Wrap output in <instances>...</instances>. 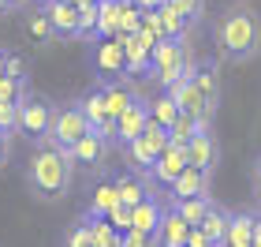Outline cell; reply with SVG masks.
Wrapping results in <instances>:
<instances>
[{"label": "cell", "instance_id": "cell-1", "mask_svg": "<svg viewBox=\"0 0 261 247\" xmlns=\"http://www.w3.org/2000/svg\"><path fill=\"white\" fill-rule=\"evenodd\" d=\"M213 45L224 64H246L261 53V15L246 4H231L213 19Z\"/></svg>", "mask_w": 261, "mask_h": 247}, {"label": "cell", "instance_id": "cell-2", "mask_svg": "<svg viewBox=\"0 0 261 247\" xmlns=\"http://www.w3.org/2000/svg\"><path fill=\"white\" fill-rule=\"evenodd\" d=\"M71 180H75V161H71L67 150H56L49 143H38L34 154L27 161V187L30 195H38L41 203H56L71 191Z\"/></svg>", "mask_w": 261, "mask_h": 247}, {"label": "cell", "instance_id": "cell-3", "mask_svg": "<svg viewBox=\"0 0 261 247\" xmlns=\"http://www.w3.org/2000/svg\"><path fill=\"white\" fill-rule=\"evenodd\" d=\"M194 68H198V60L191 56L187 38H164V41H157V49H153V72H149V79L157 82L161 90H172V86H179V82L191 79Z\"/></svg>", "mask_w": 261, "mask_h": 247}, {"label": "cell", "instance_id": "cell-4", "mask_svg": "<svg viewBox=\"0 0 261 247\" xmlns=\"http://www.w3.org/2000/svg\"><path fill=\"white\" fill-rule=\"evenodd\" d=\"M90 131H93V127H90V116H86V109H82V101L79 98L75 101H60V105H56L53 131H49L45 143L56 146V150H71V146H79Z\"/></svg>", "mask_w": 261, "mask_h": 247}, {"label": "cell", "instance_id": "cell-5", "mask_svg": "<svg viewBox=\"0 0 261 247\" xmlns=\"http://www.w3.org/2000/svg\"><path fill=\"white\" fill-rule=\"evenodd\" d=\"M53 120H56V101L45 98V94H30V98L19 105V135H27L34 146L49 139Z\"/></svg>", "mask_w": 261, "mask_h": 247}, {"label": "cell", "instance_id": "cell-6", "mask_svg": "<svg viewBox=\"0 0 261 247\" xmlns=\"http://www.w3.org/2000/svg\"><path fill=\"white\" fill-rule=\"evenodd\" d=\"M168 146H172V135H168V127H161V124H149L142 139H135L130 146H123V158L130 161V169H135V172H149L153 165H157V158H161Z\"/></svg>", "mask_w": 261, "mask_h": 247}, {"label": "cell", "instance_id": "cell-7", "mask_svg": "<svg viewBox=\"0 0 261 247\" xmlns=\"http://www.w3.org/2000/svg\"><path fill=\"white\" fill-rule=\"evenodd\" d=\"M90 68L97 82H112V79H127V49L120 45V38L112 41H97L90 53Z\"/></svg>", "mask_w": 261, "mask_h": 247}, {"label": "cell", "instance_id": "cell-8", "mask_svg": "<svg viewBox=\"0 0 261 247\" xmlns=\"http://www.w3.org/2000/svg\"><path fill=\"white\" fill-rule=\"evenodd\" d=\"M187 169H191V150H187V146H175V143H172V146H168V150H164V154L157 158V165L149 169V176H153L157 184L172 187V184L179 180V176H183Z\"/></svg>", "mask_w": 261, "mask_h": 247}, {"label": "cell", "instance_id": "cell-9", "mask_svg": "<svg viewBox=\"0 0 261 247\" xmlns=\"http://www.w3.org/2000/svg\"><path fill=\"white\" fill-rule=\"evenodd\" d=\"M45 15L56 27V38H82V11L75 4H64V0H45Z\"/></svg>", "mask_w": 261, "mask_h": 247}, {"label": "cell", "instance_id": "cell-10", "mask_svg": "<svg viewBox=\"0 0 261 247\" xmlns=\"http://www.w3.org/2000/svg\"><path fill=\"white\" fill-rule=\"evenodd\" d=\"M120 45L127 49V75L130 79L153 72V45L149 41H142L138 34H120Z\"/></svg>", "mask_w": 261, "mask_h": 247}, {"label": "cell", "instance_id": "cell-11", "mask_svg": "<svg viewBox=\"0 0 261 247\" xmlns=\"http://www.w3.org/2000/svg\"><path fill=\"white\" fill-rule=\"evenodd\" d=\"M109 150H112V143H105L101 135L90 131L79 146H71L67 154H71V161H75V169H101L105 158H109Z\"/></svg>", "mask_w": 261, "mask_h": 247}, {"label": "cell", "instance_id": "cell-12", "mask_svg": "<svg viewBox=\"0 0 261 247\" xmlns=\"http://www.w3.org/2000/svg\"><path fill=\"white\" fill-rule=\"evenodd\" d=\"M194 86H198L201 98H205V105L213 109V116H217V109H220V64L217 60H198Z\"/></svg>", "mask_w": 261, "mask_h": 247}, {"label": "cell", "instance_id": "cell-13", "mask_svg": "<svg viewBox=\"0 0 261 247\" xmlns=\"http://www.w3.org/2000/svg\"><path fill=\"white\" fill-rule=\"evenodd\" d=\"M153 176L149 172H123V176H116V195H120V203L123 206H138V203H146V198L153 195V187H149Z\"/></svg>", "mask_w": 261, "mask_h": 247}, {"label": "cell", "instance_id": "cell-14", "mask_svg": "<svg viewBox=\"0 0 261 247\" xmlns=\"http://www.w3.org/2000/svg\"><path fill=\"white\" fill-rule=\"evenodd\" d=\"M191 229H194V225H187L179 210L168 206V210H164L161 229H157V247H187V240H191Z\"/></svg>", "mask_w": 261, "mask_h": 247}, {"label": "cell", "instance_id": "cell-15", "mask_svg": "<svg viewBox=\"0 0 261 247\" xmlns=\"http://www.w3.org/2000/svg\"><path fill=\"white\" fill-rule=\"evenodd\" d=\"M254 232H257V210H231L224 247H254Z\"/></svg>", "mask_w": 261, "mask_h": 247}, {"label": "cell", "instance_id": "cell-16", "mask_svg": "<svg viewBox=\"0 0 261 247\" xmlns=\"http://www.w3.org/2000/svg\"><path fill=\"white\" fill-rule=\"evenodd\" d=\"M209 187H213V172H201V169H187L179 180L172 184V203H183V198H201V195H209Z\"/></svg>", "mask_w": 261, "mask_h": 247}, {"label": "cell", "instance_id": "cell-17", "mask_svg": "<svg viewBox=\"0 0 261 247\" xmlns=\"http://www.w3.org/2000/svg\"><path fill=\"white\" fill-rule=\"evenodd\" d=\"M116 203H120V195H116V180H97L90 187V206L86 214H82V221H93V217H109Z\"/></svg>", "mask_w": 261, "mask_h": 247}, {"label": "cell", "instance_id": "cell-18", "mask_svg": "<svg viewBox=\"0 0 261 247\" xmlns=\"http://www.w3.org/2000/svg\"><path fill=\"white\" fill-rule=\"evenodd\" d=\"M187 150H191V165H194V169L217 172V165H220V143H217V135H213V131H201Z\"/></svg>", "mask_w": 261, "mask_h": 247}, {"label": "cell", "instance_id": "cell-19", "mask_svg": "<svg viewBox=\"0 0 261 247\" xmlns=\"http://www.w3.org/2000/svg\"><path fill=\"white\" fill-rule=\"evenodd\" d=\"M149 124H153V116H149V101L142 98L127 116H120V146H130L135 139H142Z\"/></svg>", "mask_w": 261, "mask_h": 247}, {"label": "cell", "instance_id": "cell-20", "mask_svg": "<svg viewBox=\"0 0 261 247\" xmlns=\"http://www.w3.org/2000/svg\"><path fill=\"white\" fill-rule=\"evenodd\" d=\"M161 221H164V206H161L157 195H149L146 203L135 206V229H142V232H157Z\"/></svg>", "mask_w": 261, "mask_h": 247}, {"label": "cell", "instance_id": "cell-21", "mask_svg": "<svg viewBox=\"0 0 261 247\" xmlns=\"http://www.w3.org/2000/svg\"><path fill=\"white\" fill-rule=\"evenodd\" d=\"M82 109H86V116H90V127H93V131H97V127L105 124V120H109V101H105V90H101V82H97V86H93V90H86V94H82Z\"/></svg>", "mask_w": 261, "mask_h": 247}, {"label": "cell", "instance_id": "cell-22", "mask_svg": "<svg viewBox=\"0 0 261 247\" xmlns=\"http://www.w3.org/2000/svg\"><path fill=\"white\" fill-rule=\"evenodd\" d=\"M228 225H231V210L217 203V206L209 210V217L201 221L198 229H205V236H209L213 243H217V247H224V236H228Z\"/></svg>", "mask_w": 261, "mask_h": 247}, {"label": "cell", "instance_id": "cell-23", "mask_svg": "<svg viewBox=\"0 0 261 247\" xmlns=\"http://www.w3.org/2000/svg\"><path fill=\"white\" fill-rule=\"evenodd\" d=\"M172 206L183 214V221H187V225H194V229H198L201 221L209 217V210L217 206V198H213V195H201V198H183V203H172Z\"/></svg>", "mask_w": 261, "mask_h": 247}, {"label": "cell", "instance_id": "cell-24", "mask_svg": "<svg viewBox=\"0 0 261 247\" xmlns=\"http://www.w3.org/2000/svg\"><path fill=\"white\" fill-rule=\"evenodd\" d=\"M149 116H153V124H161V127L172 131V124L179 120V105H175L172 94H157V98L149 101Z\"/></svg>", "mask_w": 261, "mask_h": 247}, {"label": "cell", "instance_id": "cell-25", "mask_svg": "<svg viewBox=\"0 0 261 247\" xmlns=\"http://www.w3.org/2000/svg\"><path fill=\"white\" fill-rule=\"evenodd\" d=\"M27 38H30V41H38V45H49V41L56 38V27L49 23V15H45V8L30 11V19H27Z\"/></svg>", "mask_w": 261, "mask_h": 247}, {"label": "cell", "instance_id": "cell-26", "mask_svg": "<svg viewBox=\"0 0 261 247\" xmlns=\"http://www.w3.org/2000/svg\"><path fill=\"white\" fill-rule=\"evenodd\" d=\"M157 15H161V30H164V38H187L191 23L179 15V8H172V0H168L164 8H157Z\"/></svg>", "mask_w": 261, "mask_h": 247}, {"label": "cell", "instance_id": "cell-27", "mask_svg": "<svg viewBox=\"0 0 261 247\" xmlns=\"http://www.w3.org/2000/svg\"><path fill=\"white\" fill-rule=\"evenodd\" d=\"M201 131H205V127H201L191 113H179V120L172 124V131H168V135H172V143H175V146H191Z\"/></svg>", "mask_w": 261, "mask_h": 247}, {"label": "cell", "instance_id": "cell-28", "mask_svg": "<svg viewBox=\"0 0 261 247\" xmlns=\"http://www.w3.org/2000/svg\"><path fill=\"white\" fill-rule=\"evenodd\" d=\"M30 82L27 79H11V75H4L0 79V101H8V105H22L30 98Z\"/></svg>", "mask_w": 261, "mask_h": 247}, {"label": "cell", "instance_id": "cell-29", "mask_svg": "<svg viewBox=\"0 0 261 247\" xmlns=\"http://www.w3.org/2000/svg\"><path fill=\"white\" fill-rule=\"evenodd\" d=\"M64 247H97L86 221H79V225H71V229L64 232Z\"/></svg>", "mask_w": 261, "mask_h": 247}, {"label": "cell", "instance_id": "cell-30", "mask_svg": "<svg viewBox=\"0 0 261 247\" xmlns=\"http://www.w3.org/2000/svg\"><path fill=\"white\" fill-rule=\"evenodd\" d=\"M142 19H146V11H142L138 4H123V11H120V34H138Z\"/></svg>", "mask_w": 261, "mask_h": 247}, {"label": "cell", "instance_id": "cell-31", "mask_svg": "<svg viewBox=\"0 0 261 247\" xmlns=\"http://www.w3.org/2000/svg\"><path fill=\"white\" fill-rule=\"evenodd\" d=\"M172 8H179V15L191 23H201V15H205V0H172Z\"/></svg>", "mask_w": 261, "mask_h": 247}, {"label": "cell", "instance_id": "cell-32", "mask_svg": "<svg viewBox=\"0 0 261 247\" xmlns=\"http://www.w3.org/2000/svg\"><path fill=\"white\" fill-rule=\"evenodd\" d=\"M109 221L116 225V232H130V229H135V206H123V203H116V210L109 214Z\"/></svg>", "mask_w": 261, "mask_h": 247}, {"label": "cell", "instance_id": "cell-33", "mask_svg": "<svg viewBox=\"0 0 261 247\" xmlns=\"http://www.w3.org/2000/svg\"><path fill=\"white\" fill-rule=\"evenodd\" d=\"M0 131H4V135H15L19 131V105L0 101Z\"/></svg>", "mask_w": 261, "mask_h": 247}, {"label": "cell", "instance_id": "cell-34", "mask_svg": "<svg viewBox=\"0 0 261 247\" xmlns=\"http://www.w3.org/2000/svg\"><path fill=\"white\" fill-rule=\"evenodd\" d=\"M123 247H157V232L130 229V232H123Z\"/></svg>", "mask_w": 261, "mask_h": 247}, {"label": "cell", "instance_id": "cell-35", "mask_svg": "<svg viewBox=\"0 0 261 247\" xmlns=\"http://www.w3.org/2000/svg\"><path fill=\"white\" fill-rule=\"evenodd\" d=\"M250 187H254V198L261 203V154L250 161Z\"/></svg>", "mask_w": 261, "mask_h": 247}, {"label": "cell", "instance_id": "cell-36", "mask_svg": "<svg viewBox=\"0 0 261 247\" xmlns=\"http://www.w3.org/2000/svg\"><path fill=\"white\" fill-rule=\"evenodd\" d=\"M8 75L11 79H27V64H22V56L8 53Z\"/></svg>", "mask_w": 261, "mask_h": 247}, {"label": "cell", "instance_id": "cell-37", "mask_svg": "<svg viewBox=\"0 0 261 247\" xmlns=\"http://www.w3.org/2000/svg\"><path fill=\"white\" fill-rule=\"evenodd\" d=\"M187 247H217V243L205 236V229H191V240H187Z\"/></svg>", "mask_w": 261, "mask_h": 247}, {"label": "cell", "instance_id": "cell-38", "mask_svg": "<svg viewBox=\"0 0 261 247\" xmlns=\"http://www.w3.org/2000/svg\"><path fill=\"white\" fill-rule=\"evenodd\" d=\"M8 158H11V135L0 131V169L8 165Z\"/></svg>", "mask_w": 261, "mask_h": 247}, {"label": "cell", "instance_id": "cell-39", "mask_svg": "<svg viewBox=\"0 0 261 247\" xmlns=\"http://www.w3.org/2000/svg\"><path fill=\"white\" fill-rule=\"evenodd\" d=\"M135 4L142 8V11H157V8H164L168 0H135Z\"/></svg>", "mask_w": 261, "mask_h": 247}, {"label": "cell", "instance_id": "cell-40", "mask_svg": "<svg viewBox=\"0 0 261 247\" xmlns=\"http://www.w3.org/2000/svg\"><path fill=\"white\" fill-rule=\"evenodd\" d=\"M8 75V49H0V79Z\"/></svg>", "mask_w": 261, "mask_h": 247}, {"label": "cell", "instance_id": "cell-41", "mask_svg": "<svg viewBox=\"0 0 261 247\" xmlns=\"http://www.w3.org/2000/svg\"><path fill=\"white\" fill-rule=\"evenodd\" d=\"M254 247H261V214H257V232H254Z\"/></svg>", "mask_w": 261, "mask_h": 247}, {"label": "cell", "instance_id": "cell-42", "mask_svg": "<svg viewBox=\"0 0 261 247\" xmlns=\"http://www.w3.org/2000/svg\"><path fill=\"white\" fill-rule=\"evenodd\" d=\"M11 8V0H0V11H8Z\"/></svg>", "mask_w": 261, "mask_h": 247}, {"label": "cell", "instance_id": "cell-43", "mask_svg": "<svg viewBox=\"0 0 261 247\" xmlns=\"http://www.w3.org/2000/svg\"><path fill=\"white\" fill-rule=\"evenodd\" d=\"M19 4H27V0H11V8H19Z\"/></svg>", "mask_w": 261, "mask_h": 247}, {"label": "cell", "instance_id": "cell-44", "mask_svg": "<svg viewBox=\"0 0 261 247\" xmlns=\"http://www.w3.org/2000/svg\"><path fill=\"white\" fill-rule=\"evenodd\" d=\"M64 4H75V8H79V0H64Z\"/></svg>", "mask_w": 261, "mask_h": 247}, {"label": "cell", "instance_id": "cell-45", "mask_svg": "<svg viewBox=\"0 0 261 247\" xmlns=\"http://www.w3.org/2000/svg\"><path fill=\"white\" fill-rule=\"evenodd\" d=\"M123 4H135V0H123Z\"/></svg>", "mask_w": 261, "mask_h": 247}, {"label": "cell", "instance_id": "cell-46", "mask_svg": "<svg viewBox=\"0 0 261 247\" xmlns=\"http://www.w3.org/2000/svg\"><path fill=\"white\" fill-rule=\"evenodd\" d=\"M257 214H261V203H257Z\"/></svg>", "mask_w": 261, "mask_h": 247}]
</instances>
